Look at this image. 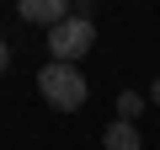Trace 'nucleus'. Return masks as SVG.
<instances>
[{
	"label": "nucleus",
	"mask_w": 160,
	"mask_h": 150,
	"mask_svg": "<svg viewBox=\"0 0 160 150\" xmlns=\"http://www.w3.org/2000/svg\"><path fill=\"white\" fill-rule=\"evenodd\" d=\"M139 113H144V97H139V91H123V97H118V118H123V123H133Z\"/></svg>",
	"instance_id": "nucleus-5"
},
{
	"label": "nucleus",
	"mask_w": 160,
	"mask_h": 150,
	"mask_svg": "<svg viewBox=\"0 0 160 150\" xmlns=\"http://www.w3.org/2000/svg\"><path fill=\"white\" fill-rule=\"evenodd\" d=\"M139 145H144V134L133 123H123V118L107 123V134H102V150H139Z\"/></svg>",
	"instance_id": "nucleus-4"
},
{
	"label": "nucleus",
	"mask_w": 160,
	"mask_h": 150,
	"mask_svg": "<svg viewBox=\"0 0 160 150\" xmlns=\"http://www.w3.org/2000/svg\"><path fill=\"white\" fill-rule=\"evenodd\" d=\"M38 91H43V102L48 107H59V113H75V107H86V75H80L75 64H43L38 70Z\"/></svg>",
	"instance_id": "nucleus-1"
},
{
	"label": "nucleus",
	"mask_w": 160,
	"mask_h": 150,
	"mask_svg": "<svg viewBox=\"0 0 160 150\" xmlns=\"http://www.w3.org/2000/svg\"><path fill=\"white\" fill-rule=\"evenodd\" d=\"M149 102L160 107V75H155V81H149Z\"/></svg>",
	"instance_id": "nucleus-7"
},
{
	"label": "nucleus",
	"mask_w": 160,
	"mask_h": 150,
	"mask_svg": "<svg viewBox=\"0 0 160 150\" xmlns=\"http://www.w3.org/2000/svg\"><path fill=\"white\" fill-rule=\"evenodd\" d=\"M91 43H96L91 16H69V22H59V27L48 32V54H53V64H75V59H86Z\"/></svg>",
	"instance_id": "nucleus-2"
},
{
	"label": "nucleus",
	"mask_w": 160,
	"mask_h": 150,
	"mask_svg": "<svg viewBox=\"0 0 160 150\" xmlns=\"http://www.w3.org/2000/svg\"><path fill=\"white\" fill-rule=\"evenodd\" d=\"M11 70V48H6V38H0V75Z\"/></svg>",
	"instance_id": "nucleus-6"
},
{
	"label": "nucleus",
	"mask_w": 160,
	"mask_h": 150,
	"mask_svg": "<svg viewBox=\"0 0 160 150\" xmlns=\"http://www.w3.org/2000/svg\"><path fill=\"white\" fill-rule=\"evenodd\" d=\"M75 11L64 6V0H22V22H38V27H59V22H69Z\"/></svg>",
	"instance_id": "nucleus-3"
}]
</instances>
